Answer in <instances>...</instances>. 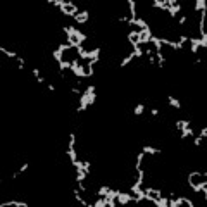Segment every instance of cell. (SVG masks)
Instances as JSON below:
<instances>
[{
	"instance_id": "52",
	"label": "cell",
	"mask_w": 207,
	"mask_h": 207,
	"mask_svg": "<svg viewBox=\"0 0 207 207\" xmlns=\"http://www.w3.org/2000/svg\"><path fill=\"white\" fill-rule=\"evenodd\" d=\"M174 128H176V129H181V121H176V124H174Z\"/></svg>"
},
{
	"instance_id": "23",
	"label": "cell",
	"mask_w": 207,
	"mask_h": 207,
	"mask_svg": "<svg viewBox=\"0 0 207 207\" xmlns=\"http://www.w3.org/2000/svg\"><path fill=\"white\" fill-rule=\"evenodd\" d=\"M76 76H78L79 79H81V78H86V66H81V64H79L78 71H76Z\"/></svg>"
},
{
	"instance_id": "35",
	"label": "cell",
	"mask_w": 207,
	"mask_h": 207,
	"mask_svg": "<svg viewBox=\"0 0 207 207\" xmlns=\"http://www.w3.org/2000/svg\"><path fill=\"white\" fill-rule=\"evenodd\" d=\"M133 54H135V57H142V55H143V50L140 49L138 45H135V47H133Z\"/></svg>"
},
{
	"instance_id": "27",
	"label": "cell",
	"mask_w": 207,
	"mask_h": 207,
	"mask_svg": "<svg viewBox=\"0 0 207 207\" xmlns=\"http://www.w3.org/2000/svg\"><path fill=\"white\" fill-rule=\"evenodd\" d=\"M193 9H195V10H200V12H202V10H206V0H197Z\"/></svg>"
},
{
	"instance_id": "46",
	"label": "cell",
	"mask_w": 207,
	"mask_h": 207,
	"mask_svg": "<svg viewBox=\"0 0 207 207\" xmlns=\"http://www.w3.org/2000/svg\"><path fill=\"white\" fill-rule=\"evenodd\" d=\"M78 190H79V192H85V190H86V187L83 185V181H79V183H78Z\"/></svg>"
},
{
	"instance_id": "10",
	"label": "cell",
	"mask_w": 207,
	"mask_h": 207,
	"mask_svg": "<svg viewBox=\"0 0 207 207\" xmlns=\"http://www.w3.org/2000/svg\"><path fill=\"white\" fill-rule=\"evenodd\" d=\"M142 152H143V154H150V155H157V154H161V148H155V147H150V145H145Z\"/></svg>"
},
{
	"instance_id": "43",
	"label": "cell",
	"mask_w": 207,
	"mask_h": 207,
	"mask_svg": "<svg viewBox=\"0 0 207 207\" xmlns=\"http://www.w3.org/2000/svg\"><path fill=\"white\" fill-rule=\"evenodd\" d=\"M86 93H95V85H90V86H86V90H85Z\"/></svg>"
},
{
	"instance_id": "24",
	"label": "cell",
	"mask_w": 207,
	"mask_h": 207,
	"mask_svg": "<svg viewBox=\"0 0 207 207\" xmlns=\"http://www.w3.org/2000/svg\"><path fill=\"white\" fill-rule=\"evenodd\" d=\"M0 52H2V54H5V55L10 57V59H17V54H16V52H12V50H7V49H4V47H0Z\"/></svg>"
},
{
	"instance_id": "40",
	"label": "cell",
	"mask_w": 207,
	"mask_h": 207,
	"mask_svg": "<svg viewBox=\"0 0 207 207\" xmlns=\"http://www.w3.org/2000/svg\"><path fill=\"white\" fill-rule=\"evenodd\" d=\"M187 40H188V36H187V35H181V36H179V41H178V43H179V45L183 47V45L187 43Z\"/></svg>"
},
{
	"instance_id": "4",
	"label": "cell",
	"mask_w": 207,
	"mask_h": 207,
	"mask_svg": "<svg viewBox=\"0 0 207 207\" xmlns=\"http://www.w3.org/2000/svg\"><path fill=\"white\" fill-rule=\"evenodd\" d=\"M100 47H97V49H92V50H86L85 52V55L81 57L83 60H92V59H99V55H100Z\"/></svg>"
},
{
	"instance_id": "50",
	"label": "cell",
	"mask_w": 207,
	"mask_h": 207,
	"mask_svg": "<svg viewBox=\"0 0 207 207\" xmlns=\"http://www.w3.org/2000/svg\"><path fill=\"white\" fill-rule=\"evenodd\" d=\"M33 74H35V78H40V71H38V68L33 69Z\"/></svg>"
},
{
	"instance_id": "6",
	"label": "cell",
	"mask_w": 207,
	"mask_h": 207,
	"mask_svg": "<svg viewBox=\"0 0 207 207\" xmlns=\"http://www.w3.org/2000/svg\"><path fill=\"white\" fill-rule=\"evenodd\" d=\"M118 202L121 204V206H126L128 202H131L133 198H135V195H131V193H123V192H119L118 193Z\"/></svg>"
},
{
	"instance_id": "3",
	"label": "cell",
	"mask_w": 207,
	"mask_h": 207,
	"mask_svg": "<svg viewBox=\"0 0 207 207\" xmlns=\"http://www.w3.org/2000/svg\"><path fill=\"white\" fill-rule=\"evenodd\" d=\"M60 12H62L64 16L74 17V16H76V14L79 12V9L76 7V5H74V4H73V2H68V5H66V7H62V9H60Z\"/></svg>"
},
{
	"instance_id": "21",
	"label": "cell",
	"mask_w": 207,
	"mask_h": 207,
	"mask_svg": "<svg viewBox=\"0 0 207 207\" xmlns=\"http://www.w3.org/2000/svg\"><path fill=\"white\" fill-rule=\"evenodd\" d=\"M181 10V7H179V4H176V5H173V7H168V12H169V16L171 17H174L178 12Z\"/></svg>"
},
{
	"instance_id": "11",
	"label": "cell",
	"mask_w": 207,
	"mask_h": 207,
	"mask_svg": "<svg viewBox=\"0 0 207 207\" xmlns=\"http://www.w3.org/2000/svg\"><path fill=\"white\" fill-rule=\"evenodd\" d=\"M190 40V43H192V52H193V54H197L198 52V49H200V38H188Z\"/></svg>"
},
{
	"instance_id": "7",
	"label": "cell",
	"mask_w": 207,
	"mask_h": 207,
	"mask_svg": "<svg viewBox=\"0 0 207 207\" xmlns=\"http://www.w3.org/2000/svg\"><path fill=\"white\" fill-rule=\"evenodd\" d=\"M154 202V206H157V207H169V198L168 197H157V198H154L152 200Z\"/></svg>"
},
{
	"instance_id": "2",
	"label": "cell",
	"mask_w": 207,
	"mask_h": 207,
	"mask_svg": "<svg viewBox=\"0 0 207 207\" xmlns=\"http://www.w3.org/2000/svg\"><path fill=\"white\" fill-rule=\"evenodd\" d=\"M150 38H152V31H150V28H142V30L138 31V45L140 43H145L147 45L148 41H150Z\"/></svg>"
},
{
	"instance_id": "44",
	"label": "cell",
	"mask_w": 207,
	"mask_h": 207,
	"mask_svg": "<svg viewBox=\"0 0 207 207\" xmlns=\"http://www.w3.org/2000/svg\"><path fill=\"white\" fill-rule=\"evenodd\" d=\"M183 204H187L188 207H193V202H192L190 198H187V197H185V200H183Z\"/></svg>"
},
{
	"instance_id": "18",
	"label": "cell",
	"mask_w": 207,
	"mask_h": 207,
	"mask_svg": "<svg viewBox=\"0 0 207 207\" xmlns=\"http://www.w3.org/2000/svg\"><path fill=\"white\" fill-rule=\"evenodd\" d=\"M206 187H207V181H206V179H204L202 183H195V185L192 187V190H193L195 193H198V192H202V190H204V188H206Z\"/></svg>"
},
{
	"instance_id": "31",
	"label": "cell",
	"mask_w": 207,
	"mask_h": 207,
	"mask_svg": "<svg viewBox=\"0 0 207 207\" xmlns=\"http://www.w3.org/2000/svg\"><path fill=\"white\" fill-rule=\"evenodd\" d=\"M143 155H145V154H143V152H140V154H138L137 155V164H135V169H142L140 168V166H142V161H143Z\"/></svg>"
},
{
	"instance_id": "20",
	"label": "cell",
	"mask_w": 207,
	"mask_h": 207,
	"mask_svg": "<svg viewBox=\"0 0 207 207\" xmlns=\"http://www.w3.org/2000/svg\"><path fill=\"white\" fill-rule=\"evenodd\" d=\"M88 176L86 173H85V169H76V181H85V178Z\"/></svg>"
},
{
	"instance_id": "36",
	"label": "cell",
	"mask_w": 207,
	"mask_h": 207,
	"mask_svg": "<svg viewBox=\"0 0 207 207\" xmlns=\"http://www.w3.org/2000/svg\"><path fill=\"white\" fill-rule=\"evenodd\" d=\"M28 169H30V164H24V166H21L19 171H17V173H14V178H17L21 173H24V171H28Z\"/></svg>"
},
{
	"instance_id": "32",
	"label": "cell",
	"mask_w": 207,
	"mask_h": 207,
	"mask_svg": "<svg viewBox=\"0 0 207 207\" xmlns=\"http://www.w3.org/2000/svg\"><path fill=\"white\" fill-rule=\"evenodd\" d=\"M200 47L207 49V33H206V31H204V33H200Z\"/></svg>"
},
{
	"instance_id": "29",
	"label": "cell",
	"mask_w": 207,
	"mask_h": 207,
	"mask_svg": "<svg viewBox=\"0 0 207 207\" xmlns=\"http://www.w3.org/2000/svg\"><path fill=\"white\" fill-rule=\"evenodd\" d=\"M52 57L57 60V62H62V60H64V59H62V52H60L59 49H55L54 52H52Z\"/></svg>"
},
{
	"instance_id": "47",
	"label": "cell",
	"mask_w": 207,
	"mask_h": 207,
	"mask_svg": "<svg viewBox=\"0 0 207 207\" xmlns=\"http://www.w3.org/2000/svg\"><path fill=\"white\" fill-rule=\"evenodd\" d=\"M207 137V128H202L200 129V138H206Z\"/></svg>"
},
{
	"instance_id": "8",
	"label": "cell",
	"mask_w": 207,
	"mask_h": 207,
	"mask_svg": "<svg viewBox=\"0 0 207 207\" xmlns=\"http://www.w3.org/2000/svg\"><path fill=\"white\" fill-rule=\"evenodd\" d=\"M7 206H16V207H28L26 202H21V200H7V202H2L0 207H7Z\"/></svg>"
},
{
	"instance_id": "49",
	"label": "cell",
	"mask_w": 207,
	"mask_h": 207,
	"mask_svg": "<svg viewBox=\"0 0 207 207\" xmlns=\"http://www.w3.org/2000/svg\"><path fill=\"white\" fill-rule=\"evenodd\" d=\"M178 23H179V24H185V23H187V16H181V17H179V21H178Z\"/></svg>"
},
{
	"instance_id": "15",
	"label": "cell",
	"mask_w": 207,
	"mask_h": 207,
	"mask_svg": "<svg viewBox=\"0 0 207 207\" xmlns=\"http://www.w3.org/2000/svg\"><path fill=\"white\" fill-rule=\"evenodd\" d=\"M92 206L93 207H107V197H99V200H95Z\"/></svg>"
},
{
	"instance_id": "26",
	"label": "cell",
	"mask_w": 207,
	"mask_h": 207,
	"mask_svg": "<svg viewBox=\"0 0 207 207\" xmlns=\"http://www.w3.org/2000/svg\"><path fill=\"white\" fill-rule=\"evenodd\" d=\"M155 57L159 59V62H155V64H159V68L162 69V66H164V62H166V57L162 55V52H155Z\"/></svg>"
},
{
	"instance_id": "17",
	"label": "cell",
	"mask_w": 207,
	"mask_h": 207,
	"mask_svg": "<svg viewBox=\"0 0 207 207\" xmlns=\"http://www.w3.org/2000/svg\"><path fill=\"white\" fill-rule=\"evenodd\" d=\"M135 59V54H133V52H131V54H129V55H126V57H124V59L121 60V62H119V66H121V68H124V66H128L129 62H131V60Z\"/></svg>"
},
{
	"instance_id": "51",
	"label": "cell",
	"mask_w": 207,
	"mask_h": 207,
	"mask_svg": "<svg viewBox=\"0 0 207 207\" xmlns=\"http://www.w3.org/2000/svg\"><path fill=\"white\" fill-rule=\"evenodd\" d=\"M148 62H150V64H155V57H154V55H150V57H148Z\"/></svg>"
},
{
	"instance_id": "33",
	"label": "cell",
	"mask_w": 207,
	"mask_h": 207,
	"mask_svg": "<svg viewBox=\"0 0 207 207\" xmlns=\"http://www.w3.org/2000/svg\"><path fill=\"white\" fill-rule=\"evenodd\" d=\"M109 190H110L109 187H100V188H99V192H97V195H99V197H105Z\"/></svg>"
},
{
	"instance_id": "16",
	"label": "cell",
	"mask_w": 207,
	"mask_h": 207,
	"mask_svg": "<svg viewBox=\"0 0 207 207\" xmlns=\"http://www.w3.org/2000/svg\"><path fill=\"white\" fill-rule=\"evenodd\" d=\"M128 5H129V10H131V17L129 19H137V4L133 0H128Z\"/></svg>"
},
{
	"instance_id": "14",
	"label": "cell",
	"mask_w": 207,
	"mask_h": 207,
	"mask_svg": "<svg viewBox=\"0 0 207 207\" xmlns=\"http://www.w3.org/2000/svg\"><path fill=\"white\" fill-rule=\"evenodd\" d=\"M152 5H154V7H157V9H161V10H168L166 0H154V2H152Z\"/></svg>"
},
{
	"instance_id": "34",
	"label": "cell",
	"mask_w": 207,
	"mask_h": 207,
	"mask_svg": "<svg viewBox=\"0 0 207 207\" xmlns=\"http://www.w3.org/2000/svg\"><path fill=\"white\" fill-rule=\"evenodd\" d=\"M74 143H76V135H74V133H71V137H69V145H68V148H74Z\"/></svg>"
},
{
	"instance_id": "37",
	"label": "cell",
	"mask_w": 207,
	"mask_h": 207,
	"mask_svg": "<svg viewBox=\"0 0 207 207\" xmlns=\"http://www.w3.org/2000/svg\"><path fill=\"white\" fill-rule=\"evenodd\" d=\"M118 193H119V190H109L105 197H107V198H116V197H118Z\"/></svg>"
},
{
	"instance_id": "38",
	"label": "cell",
	"mask_w": 207,
	"mask_h": 207,
	"mask_svg": "<svg viewBox=\"0 0 207 207\" xmlns=\"http://www.w3.org/2000/svg\"><path fill=\"white\" fill-rule=\"evenodd\" d=\"M57 49H59L60 52H62V54H64V52H66V50H69V49H71V47H69L68 43H60V45H59V47H57Z\"/></svg>"
},
{
	"instance_id": "30",
	"label": "cell",
	"mask_w": 207,
	"mask_h": 207,
	"mask_svg": "<svg viewBox=\"0 0 207 207\" xmlns=\"http://www.w3.org/2000/svg\"><path fill=\"white\" fill-rule=\"evenodd\" d=\"M192 135H193V129L187 128V129H181V135H179V138H181V140H185L187 137H192Z\"/></svg>"
},
{
	"instance_id": "28",
	"label": "cell",
	"mask_w": 207,
	"mask_h": 207,
	"mask_svg": "<svg viewBox=\"0 0 207 207\" xmlns=\"http://www.w3.org/2000/svg\"><path fill=\"white\" fill-rule=\"evenodd\" d=\"M143 110H145V104H138L137 107H135V110H133V114H135V116H142Z\"/></svg>"
},
{
	"instance_id": "12",
	"label": "cell",
	"mask_w": 207,
	"mask_h": 207,
	"mask_svg": "<svg viewBox=\"0 0 207 207\" xmlns=\"http://www.w3.org/2000/svg\"><path fill=\"white\" fill-rule=\"evenodd\" d=\"M183 200H185V197H178V198H169V207H179L183 206Z\"/></svg>"
},
{
	"instance_id": "9",
	"label": "cell",
	"mask_w": 207,
	"mask_h": 207,
	"mask_svg": "<svg viewBox=\"0 0 207 207\" xmlns=\"http://www.w3.org/2000/svg\"><path fill=\"white\" fill-rule=\"evenodd\" d=\"M128 40L131 41V45L135 47V45H138V31L137 30H131L128 33Z\"/></svg>"
},
{
	"instance_id": "13",
	"label": "cell",
	"mask_w": 207,
	"mask_h": 207,
	"mask_svg": "<svg viewBox=\"0 0 207 207\" xmlns=\"http://www.w3.org/2000/svg\"><path fill=\"white\" fill-rule=\"evenodd\" d=\"M150 41L154 43V47H155V52H162V43H161V38H157V36H154V35H152Z\"/></svg>"
},
{
	"instance_id": "41",
	"label": "cell",
	"mask_w": 207,
	"mask_h": 207,
	"mask_svg": "<svg viewBox=\"0 0 207 207\" xmlns=\"http://www.w3.org/2000/svg\"><path fill=\"white\" fill-rule=\"evenodd\" d=\"M16 60L19 62V69H21V71H23V69H24V59H23V57H19V55H17V59H16Z\"/></svg>"
},
{
	"instance_id": "5",
	"label": "cell",
	"mask_w": 207,
	"mask_h": 207,
	"mask_svg": "<svg viewBox=\"0 0 207 207\" xmlns=\"http://www.w3.org/2000/svg\"><path fill=\"white\" fill-rule=\"evenodd\" d=\"M73 19L76 21L78 24H85V23L90 19V10H81V12H78Z\"/></svg>"
},
{
	"instance_id": "45",
	"label": "cell",
	"mask_w": 207,
	"mask_h": 207,
	"mask_svg": "<svg viewBox=\"0 0 207 207\" xmlns=\"http://www.w3.org/2000/svg\"><path fill=\"white\" fill-rule=\"evenodd\" d=\"M193 143H195V147H200V143H202V138H200V137H195V142H193Z\"/></svg>"
},
{
	"instance_id": "22",
	"label": "cell",
	"mask_w": 207,
	"mask_h": 207,
	"mask_svg": "<svg viewBox=\"0 0 207 207\" xmlns=\"http://www.w3.org/2000/svg\"><path fill=\"white\" fill-rule=\"evenodd\" d=\"M168 102H169V104H171V105H173L174 109H179V107H181V102H179L178 99H174L173 95H169V97H168Z\"/></svg>"
},
{
	"instance_id": "1",
	"label": "cell",
	"mask_w": 207,
	"mask_h": 207,
	"mask_svg": "<svg viewBox=\"0 0 207 207\" xmlns=\"http://www.w3.org/2000/svg\"><path fill=\"white\" fill-rule=\"evenodd\" d=\"M95 100H97V95H95V93H86V92H83V93L79 95V107L76 109V112H85L90 105L95 104Z\"/></svg>"
},
{
	"instance_id": "25",
	"label": "cell",
	"mask_w": 207,
	"mask_h": 207,
	"mask_svg": "<svg viewBox=\"0 0 207 207\" xmlns=\"http://www.w3.org/2000/svg\"><path fill=\"white\" fill-rule=\"evenodd\" d=\"M68 155L71 157V162H73V166H74V162L78 161V155H76V150H74V148H68Z\"/></svg>"
},
{
	"instance_id": "19",
	"label": "cell",
	"mask_w": 207,
	"mask_h": 207,
	"mask_svg": "<svg viewBox=\"0 0 207 207\" xmlns=\"http://www.w3.org/2000/svg\"><path fill=\"white\" fill-rule=\"evenodd\" d=\"M73 193H74V197H76V200H78V202L81 204V206H86V207H90V204H88V202L81 198V195H79V190H78V188H74V192H73Z\"/></svg>"
},
{
	"instance_id": "42",
	"label": "cell",
	"mask_w": 207,
	"mask_h": 207,
	"mask_svg": "<svg viewBox=\"0 0 207 207\" xmlns=\"http://www.w3.org/2000/svg\"><path fill=\"white\" fill-rule=\"evenodd\" d=\"M90 168H92V166H90V162H83V169H85V173H86V174H90Z\"/></svg>"
},
{
	"instance_id": "53",
	"label": "cell",
	"mask_w": 207,
	"mask_h": 207,
	"mask_svg": "<svg viewBox=\"0 0 207 207\" xmlns=\"http://www.w3.org/2000/svg\"><path fill=\"white\" fill-rule=\"evenodd\" d=\"M145 54H147L148 57H150V55H152V50H150V49H145Z\"/></svg>"
},
{
	"instance_id": "39",
	"label": "cell",
	"mask_w": 207,
	"mask_h": 207,
	"mask_svg": "<svg viewBox=\"0 0 207 207\" xmlns=\"http://www.w3.org/2000/svg\"><path fill=\"white\" fill-rule=\"evenodd\" d=\"M187 128H190V119L181 121V129H187ZM181 129H179V131H181Z\"/></svg>"
},
{
	"instance_id": "48",
	"label": "cell",
	"mask_w": 207,
	"mask_h": 207,
	"mask_svg": "<svg viewBox=\"0 0 207 207\" xmlns=\"http://www.w3.org/2000/svg\"><path fill=\"white\" fill-rule=\"evenodd\" d=\"M71 92H73V93H76V95H81V90H79L78 86H74V88H71Z\"/></svg>"
}]
</instances>
